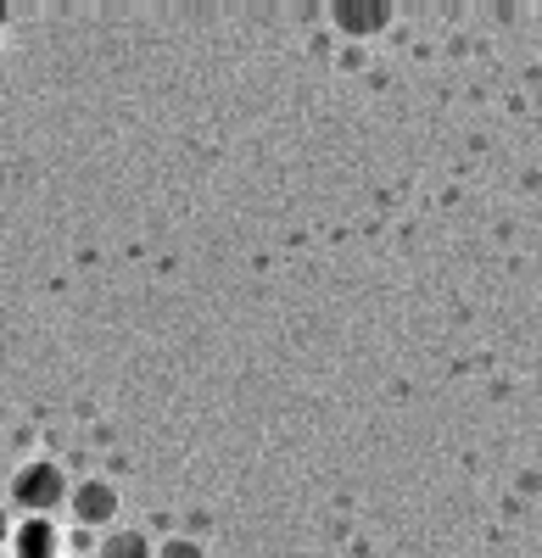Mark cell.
I'll use <instances>...</instances> for the list:
<instances>
[{
    "instance_id": "obj_1",
    "label": "cell",
    "mask_w": 542,
    "mask_h": 558,
    "mask_svg": "<svg viewBox=\"0 0 542 558\" xmlns=\"http://www.w3.org/2000/svg\"><path fill=\"white\" fill-rule=\"evenodd\" d=\"M68 475L57 470V463H23V470L12 475V502L23 508L28 520H51L57 508L68 502Z\"/></svg>"
},
{
    "instance_id": "obj_2",
    "label": "cell",
    "mask_w": 542,
    "mask_h": 558,
    "mask_svg": "<svg viewBox=\"0 0 542 558\" xmlns=\"http://www.w3.org/2000/svg\"><path fill=\"white\" fill-rule=\"evenodd\" d=\"M68 502H73V520H79V525H107V520L118 514L112 481H84V486L68 492Z\"/></svg>"
},
{
    "instance_id": "obj_3",
    "label": "cell",
    "mask_w": 542,
    "mask_h": 558,
    "mask_svg": "<svg viewBox=\"0 0 542 558\" xmlns=\"http://www.w3.org/2000/svg\"><path fill=\"white\" fill-rule=\"evenodd\" d=\"M12 558H62V531L51 520H23L12 531Z\"/></svg>"
},
{
    "instance_id": "obj_4",
    "label": "cell",
    "mask_w": 542,
    "mask_h": 558,
    "mask_svg": "<svg viewBox=\"0 0 542 558\" xmlns=\"http://www.w3.org/2000/svg\"><path fill=\"white\" fill-rule=\"evenodd\" d=\"M347 34H381L392 23V7H352V0H341V7L330 12Z\"/></svg>"
},
{
    "instance_id": "obj_5",
    "label": "cell",
    "mask_w": 542,
    "mask_h": 558,
    "mask_svg": "<svg viewBox=\"0 0 542 558\" xmlns=\"http://www.w3.org/2000/svg\"><path fill=\"white\" fill-rule=\"evenodd\" d=\"M96 558H157V547L146 542V531H134V525H123V531L101 536Z\"/></svg>"
},
{
    "instance_id": "obj_6",
    "label": "cell",
    "mask_w": 542,
    "mask_h": 558,
    "mask_svg": "<svg viewBox=\"0 0 542 558\" xmlns=\"http://www.w3.org/2000/svg\"><path fill=\"white\" fill-rule=\"evenodd\" d=\"M157 558H207V553H202V542H191V536H173V542L157 547Z\"/></svg>"
},
{
    "instance_id": "obj_7",
    "label": "cell",
    "mask_w": 542,
    "mask_h": 558,
    "mask_svg": "<svg viewBox=\"0 0 542 558\" xmlns=\"http://www.w3.org/2000/svg\"><path fill=\"white\" fill-rule=\"evenodd\" d=\"M12 536V520H7V508H0V542H7Z\"/></svg>"
},
{
    "instance_id": "obj_8",
    "label": "cell",
    "mask_w": 542,
    "mask_h": 558,
    "mask_svg": "<svg viewBox=\"0 0 542 558\" xmlns=\"http://www.w3.org/2000/svg\"><path fill=\"white\" fill-rule=\"evenodd\" d=\"M7 17H12V12H7V0H0V28H7Z\"/></svg>"
},
{
    "instance_id": "obj_9",
    "label": "cell",
    "mask_w": 542,
    "mask_h": 558,
    "mask_svg": "<svg viewBox=\"0 0 542 558\" xmlns=\"http://www.w3.org/2000/svg\"><path fill=\"white\" fill-rule=\"evenodd\" d=\"M0 558H12V553H0Z\"/></svg>"
}]
</instances>
